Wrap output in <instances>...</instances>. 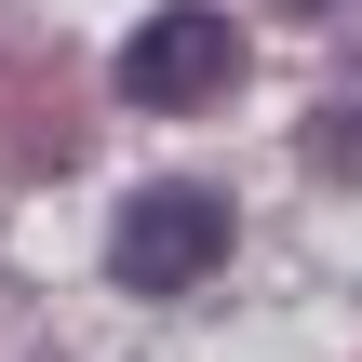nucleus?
Segmentation results:
<instances>
[{
	"instance_id": "1",
	"label": "nucleus",
	"mask_w": 362,
	"mask_h": 362,
	"mask_svg": "<svg viewBox=\"0 0 362 362\" xmlns=\"http://www.w3.org/2000/svg\"><path fill=\"white\" fill-rule=\"evenodd\" d=\"M121 94H134V107H161V121L228 107V94H242V27H228L215 0L148 13V27H134V54H121Z\"/></svg>"
},
{
	"instance_id": "2",
	"label": "nucleus",
	"mask_w": 362,
	"mask_h": 362,
	"mask_svg": "<svg viewBox=\"0 0 362 362\" xmlns=\"http://www.w3.org/2000/svg\"><path fill=\"white\" fill-rule=\"evenodd\" d=\"M107 269H121L134 296H188V282H215V269H228V202H215L202 175L134 188L121 228H107Z\"/></svg>"
}]
</instances>
